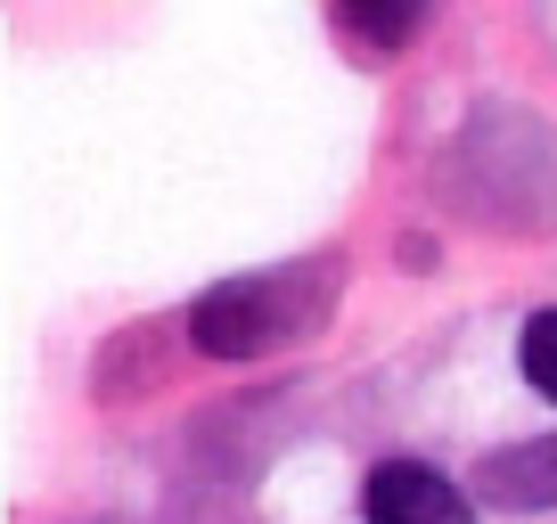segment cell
<instances>
[{"mask_svg":"<svg viewBox=\"0 0 557 524\" xmlns=\"http://www.w3.org/2000/svg\"><path fill=\"white\" fill-rule=\"evenodd\" d=\"M426 189L459 229L484 238H549L557 229V123L524 99H475L443 132Z\"/></svg>","mask_w":557,"mask_h":524,"instance_id":"cell-1","label":"cell"},{"mask_svg":"<svg viewBox=\"0 0 557 524\" xmlns=\"http://www.w3.org/2000/svg\"><path fill=\"white\" fill-rule=\"evenodd\" d=\"M336 303H345V246H312V254H287L271 271L213 279L181 312V336L206 361H271L287 345H312L336 320Z\"/></svg>","mask_w":557,"mask_h":524,"instance_id":"cell-2","label":"cell"},{"mask_svg":"<svg viewBox=\"0 0 557 524\" xmlns=\"http://www.w3.org/2000/svg\"><path fill=\"white\" fill-rule=\"evenodd\" d=\"M361 524H475V491L426 459H377L361 475Z\"/></svg>","mask_w":557,"mask_h":524,"instance_id":"cell-3","label":"cell"},{"mask_svg":"<svg viewBox=\"0 0 557 524\" xmlns=\"http://www.w3.org/2000/svg\"><path fill=\"white\" fill-rule=\"evenodd\" d=\"M468 491L500 516H541L557 508V435H533V442H500V451L475 459Z\"/></svg>","mask_w":557,"mask_h":524,"instance_id":"cell-4","label":"cell"},{"mask_svg":"<svg viewBox=\"0 0 557 524\" xmlns=\"http://www.w3.org/2000/svg\"><path fill=\"white\" fill-rule=\"evenodd\" d=\"M329 25L352 41V50L377 66V58H401L418 41V25H426V9L418 0H336L329 9Z\"/></svg>","mask_w":557,"mask_h":524,"instance_id":"cell-5","label":"cell"},{"mask_svg":"<svg viewBox=\"0 0 557 524\" xmlns=\"http://www.w3.org/2000/svg\"><path fill=\"white\" fill-rule=\"evenodd\" d=\"M517 377L557 410V303H541V312L517 328Z\"/></svg>","mask_w":557,"mask_h":524,"instance_id":"cell-6","label":"cell"}]
</instances>
